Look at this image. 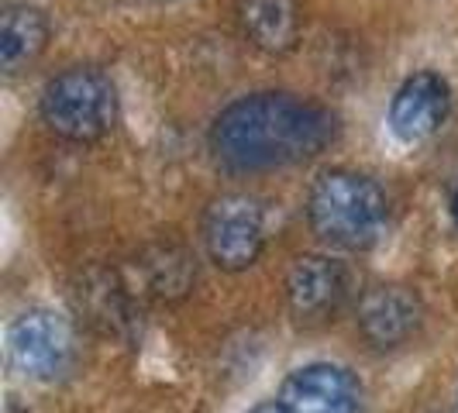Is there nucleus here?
I'll return each mask as SVG.
<instances>
[{
    "label": "nucleus",
    "mask_w": 458,
    "mask_h": 413,
    "mask_svg": "<svg viewBox=\"0 0 458 413\" xmlns=\"http://www.w3.org/2000/svg\"><path fill=\"white\" fill-rule=\"evenodd\" d=\"M207 258L225 273H245L266 252V206L249 193L214 197L200 224Z\"/></svg>",
    "instance_id": "4"
},
{
    "label": "nucleus",
    "mask_w": 458,
    "mask_h": 413,
    "mask_svg": "<svg viewBox=\"0 0 458 413\" xmlns=\"http://www.w3.org/2000/svg\"><path fill=\"white\" fill-rule=\"evenodd\" d=\"M252 413H290V410H286V407L276 400V403H262V407H255Z\"/></svg>",
    "instance_id": "13"
},
{
    "label": "nucleus",
    "mask_w": 458,
    "mask_h": 413,
    "mask_svg": "<svg viewBox=\"0 0 458 413\" xmlns=\"http://www.w3.org/2000/svg\"><path fill=\"white\" fill-rule=\"evenodd\" d=\"M238 24L259 52L286 55L303 35V7L300 0H238Z\"/></svg>",
    "instance_id": "10"
},
{
    "label": "nucleus",
    "mask_w": 458,
    "mask_h": 413,
    "mask_svg": "<svg viewBox=\"0 0 458 413\" xmlns=\"http://www.w3.org/2000/svg\"><path fill=\"white\" fill-rule=\"evenodd\" d=\"M338 135V117L297 93H252L228 104L210 124V152L234 173L297 165Z\"/></svg>",
    "instance_id": "1"
},
{
    "label": "nucleus",
    "mask_w": 458,
    "mask_h": 413,
    "mask_svg": "<svg viewBox=\"0 0 458 413\" xmlns=\"http://www.w3.org/2000/svg\"><path fill=\"white\" fill-rule=\"evenodd\" d=\"M48 18L38 7L11 4L0 14V66L4 72H18L28 63H35L48 46Z\"/></svg>",
    "instance_id": "12"
},
{
    "label": "nucleus",
    "mask_w": 458,
    "mask_h": 413,
    "mask_svg": "<svg viewBox=\"0 0 458 413\" xmlns=\"http://www.w3.org/2000/svg\"><path fill=\"white\" fill-rule=\"evenodd\" d=\"M448 111H452L448 83L437 72H417L393 97L390 124L403 141H424L448 121Z\"/></svg>",
    "instance_id": "9"
},
{
    "label": "nucleus",
    "mask_w": 458,
    "mask_h": 413,
    "mask_svg": "<svg viewBox=\"0 0 458 413\" xmlns=\"http://www.w3.org/2000/svg\"><path fill=\"white\" fill-rule=\"evenodd\" d=\"M348 297V269L331 255H300L286 273V310L300 327H321Z\"/></svg>",
    "instance_id": "6"
},
{
    "label": "nucleus",
    "mask_w": 458,
    "mask_h": 413,
    "mask_svg": "<svg viewBox=\"0 0 458 413\" xmlns=\"http://www.w3.org/2000/svg\"><path fill=\"white\" fill-rule=\"evenodd\" d=\"M38 111L52 135L66 138L72 145H90L114 128L117 90L107 72L72 66L48 80Z\"/></svg>",
    "instance_id": "3"
},
{
    "label": "nucleus",
    "mask_w": 458,
    "mask_h": 413,
    "mask_svg": "<svg viewBox=\"0 0 458 413\" xmlns=\"http://www.w3.org/2000/svg\"><path fill=\"white\" fill-rule=\"evenodd\" d=\"M279 403L290 413H366V390L348 368L321 362L286 375Z\"/></svg>",
    "instance_id": "7"
},
{
    "label": "nucleus",
    "mask_w": 458,
    "mask_h": 413,
    "mask_svg": "<svg viewBox=\"0 0 458 413\" xmlns=\"http://www.w3.org/2000/svg\"><path fill=\"white\" fill-rule=\"evenodd\" d=\"M7 351L21 375L38 383H55L76 366V334L66 317L52 310H28L11 324Z\"/></svg>",
    "instance_id": "5"
},
{
    "label": "nucleus",
    "mask_w": 458,
    "mask_h": 413,
    "mask_svg": "<svg viewBox=\"0 0 458 413\" xmlns=\"http://www.w3.org/2000/svg\"><path fill=\"white\" fill-rule=\"evenodd\" d=\"M452 217H455V224H458V190H455V197H452Z\"/></svg>",
    "instance_id": "14"
},
{
    "label": "nucleus",
    "mask_w": 458,
    "mask_h": 413,
    "mask_svg": "<svg viewBox=\"0 0 458 413\" xmlns=\"http://www.w3.org/2000/svg\"><path fill=\"white\" fill-rule=\"evenodd\" d=\"M307 221L327 245L344 252H362L369 245H376L379 234L386 231L390 200L383 186L369 180L366 173L327 169L310 186Z\"/></svg>",
    "instance_id": "2"
},
{
    "label": "nucleus",
    "mask_w": 458,
    "mask_h": 413,
    "mask_svg": "<svg viewBox=\"0 0 458 413\" xmlns=\"http://www.w3.org/2000/svg\"><path fill=\"white\" fill-rule=\"evenodd\" d=\"M138 282L145 297L176 303L190 297L197 282V258L180 241H156L138 255Z\"/></svg>",
    "instance_id": "11"
},
{
    "label": "nucleus",
    "mask_w": 458,
    "mask_h": 413,
    "mask_svg": "<svg viewBox=\"0 0 458 413\" xmlns=\"http://www.w3.org/2000/svg\"><path fill=\"white\" fill-rule=\"evenodd\" d=\"M420 321H424L420 297L407 286H372L359 299V331L379 351L407 344L420 331Z\"/></svg>",
    "instance_id": "8"
}]
</instances>
